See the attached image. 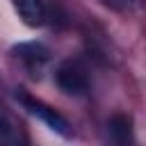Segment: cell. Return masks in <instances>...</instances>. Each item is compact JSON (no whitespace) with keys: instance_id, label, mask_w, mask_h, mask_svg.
Segmentation results:
<instances>
[{"instance_id":"cell-1","label":"cell","mask_w":146,"mask_h":146,"mask_svg":"<svg viewBox=\"0 0 146 146\" xmlns=\"http://www.w3.org/2000/svg\"><path fill=\"white\" fill-rule=\"evenodd\" d=\"M16 98H18L21 105L27 110V114H32L34 119H39V121H41L43 125H48L52 132H57V135H62V137H68V135H71V125H68V121H66L55 107L46 105V103L39 100V98L27 96L25 91H18Z\"/></svg>"},{"instance_id":"cell-2","label":"cell","mask_w":146,"mask_h":146,"mask_svg":"<svg viewBox=\"0 0 146 146\" xmlns=\"http://www.w3.org/2000/svg\"><path fill=\"white\" fill-rule=\"evenodd\" d=\"M55 82H57V87H59L64 94H68V96H82V94H87V89H89V75H87L84 66L78 64V62H73V59L62 62V64L57 66V71H55Z\"/></svg>"},{"instance_id":"cell-3","label":"cell","mask_w":146,"mask_h":146,"mask_svg":"<svg viewBox=\"0 0 146 146\" xmlns=\"http://www.w3.org/2000/svg\"><path fill=\"white\" fill-rule=\"evenodd\" d=\"M11 7L18 14V18L30 27H41L48 18V9L43 0H11Z\"/></svg>"},{"instance_id":"cell-4","label":"cell","mask_w":146,"mask_h":146,"mask_svg":"<svg viewBox=\"0 0 146 146\" xmlns=\"http://www.w3.org/2000/svg\"><path fill=\"white\" fill-rule=\"evenodd\" d=\"M11 55L16 59H21L23 64H27V66H41V64H46L50 59V50L43 43H39V41L18 43V46L11 48Z\"/></svg>"},{"instance_id":"cell-5","label":"cell","mask_w":146,"mask_h":146,"mask_svg":"<svg viewBox=\"0 0 146 146\" xmlns=\"http://www.w3.org/2000/svg\"><path fill=\"white\" fill-rule=\"evenodd\" d=\"M107 130H110V137L116 141V144H128L132 141V119L128 114H114L110 121H107Z\"/></svg>"}]
</instances>
